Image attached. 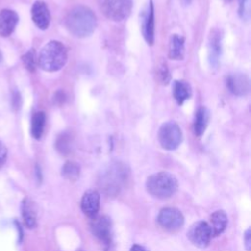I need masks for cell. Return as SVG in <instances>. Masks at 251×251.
I'll list each match as a JSON object with an SVG mask.
<instances>
[{"label": "cell", "mask_w": 251, "mask_h": 251, "mask_svg": "<svg viewBox=\"0 0 251 251\" xmlns=\"http://www.w3.org/2000/svg\"><path fill=\"white\" fill-rule=\"evenodd\" d=\"M160 145L166 150L176 149L182 141V132L180 127L175 122L163 124L158 132Z\"/></svg>", "instance_id": "6"}, {"label": "cell", "mask_w": 251, "mask_h": 251, "mask_svg": "<svg viewBox=\"0 0 251 251\" xmlns=\"http://www.w3.org/2000/svg\"><path fill=\"white\" fill-rule=\"evenodd\" d=\"M21 104H22V98H21V94L19 91H14L13 95H12V105L13 107L17 110L21 108Z\"/></svg>", "instance_id": "28"}, {"label": "cell", "mask_w": 251, "mask_h": 251, "mask_svg": "<svg viewBox=\"0 0 251 251\" xmlns=\"http://www.w3.org/2000/svg\"><path fill=\"white\" fill-rule=\"evenodd\" d=\"M23 63L25 67L26 70H28L29 72H34L36 69V54L34 49H30L28 50L23 57H22Z\"/></svg>", "instance_id": "24"}, {"label": "cell", "mask_w": 251, "mask_h": 251, "mask_svg": "<svg viewBox=\"0 0 251 251\" xmlns=\"http://www.w3.org/2000/svg\"><path fill=\"white\" fill-rule=\"evenodd\" d=\"M98 2L104 16L115 22L126 19L132 8V0H98Z\"/></svg>", "instance_id": "5"}, {"label": "cell", "mask_w": 251, "mask_h": 251, "mask_svg": "<svg viewBox=\"0 0 251 251\" xmlns=\"http://www.w3.org/2000/svg\"><path fill=\"white\" fill-rule=\"evenodd\" d=\"M244 245L247 251H250L251 249V231L250 228L246 229V231L244 232Z\"/></svg>", "instance_id": "29"}, {"label": "cell", "mask_w": 251, "mask_h": 251, "mask_svg": "<svg viewBox=\"0 0 251 251\" xmlns=\"http://www.w3.org/2000/svg\"><path fill=\"white\" fill-rule=\"evenodd\" d=\"M178 187L176 177L168 172H159L147 177V192L159 199H167L173 196Z\"/></svg>", "instance_id": "3"}, {"label": "cell", "mask_w": 251, "mask_h": 251, "mask_svg": "<svg viewBox=\"0 0 251 251\" xmlns=\"http://www.w3.org/2000/svg\"><path fill=\"white\" fill-rule=\"evenodd\" d=\"M158 76H159V80L163 83V84H167L170 80V73L169 70L166 66V64H162L158 70Z\"/></svg>", "instance_id": "26"}, {"label": "cell", "mask_w": 251, "mask_h": 251, "mask_svg": "<svg viewBox=\"0 0 251 251\" xmlns=\"http://www.w3.org/2000/svg\"><path fill=\"white\" fill-rule=\"evenodd\" d=\"M208 226L211 229L212 237H217L221 235L227 226V216L225 211L218 210L215 211L210 216V221L208 223Z\"/></svg>", "instance_id": "17"}, {"label": "cell", "mask_w": 251, "mask_h": 251, "mask_svg": "<svg viewBox=\"0 0 251 251\" xmlns=\"http://www.w3.org/2000/svg\"><path fill=\"white\" fill-rule=\"evenodd\" d=\"M209 119H210V112L206 107H200L196 111L195 117H194V124H193V129H194L195 135L201 136L205 132L209 123Z\"/></svg>", "instance_id": "18"}, {"label": "cell", "mask_w": 251, "mask_h": 251, "mask_svg": "<svg viewBox=\"0 0 251 251\" xmlns=\"http://www.w3.org/2000/svg\"><path fill=\"white\" fill-rule=\"evenodd\" d=\"M45 124H46V115L43 111L35 112L32 115L31 125H30V133L33 138L35 139L41 138L44 131Z\"/></svg>", "instance_id": "20"}, {"label": "cell", "mask_w": 251, "mask_h": 251, "mask_svg": "<svg viewBox=\"0 0 251 251\" xmlns=\"http://www.w3.org/2000/svg\"><path fill=\"white\" fill-rule=\"evenodd\" d=\"M129 251H147L143 246L139 245V244H134L131 246Z\"/></svg>", "instance_id": "31"}, {"label": "cell", "mask_w": 251, "mask_h": 251, "mask_svg": "<svg viewBox=\"0 0 251 251\" xmlns=\"http://www.w3.org/2000/svg\"><path fill=\"white\" fill-rule=\"evenodd\" d=\"M21 209L22 217L25 226L30 229L34 228L37 225V213L34 202L30 198L25 197L22 202Z\"/></svg>", "instance_id": "16"}, {"label": "cell", "mask_w": 251, "mask_h": 251, "mask_svg": "<svg viewBox=\"0 0 251 251\" xmlns=\"http://www.w3.org/2000/svg\"><path fill=\"white\" fill-rule=\"evenodd\" d=\"M54 100L56 101V103H58V101H60V102H59V104H62V103L64 102V100H65V95H64V93H63V92H61V91L57 92V93L55 94V98H54Z\"/></svg>", "instance_id": "30"}, {"label": "cell", "mask_w": 251, "mask_h": 251, "mask_svg": "<svg viewBox=\"0 0 251 251\" xmlns=\"http://www.w3.org/2000/svg\"><path fill=\"white\" fill-rule=\"evenodd\" d=\"M30 14H31L32 22L39 29L44 30L48 28L50 25L51 16L45 2L43 1L34 2L31 7Z\"/></svg>", "instance_id": "12"}, {"label": "cell", "mask_w": 251, "mask_h": 251, "mask_svg": "<svg viewBox=\"0 0 251 251\" xmlns=\"http://www.w3.org/2000/svg\"><path fill=\"white\" fill-rule=\"evenodd\" d=\"M19 22L18 14L10 9H3L0 11V36H10Z\"/></svg>", "instance_id": "14"}, {"label": "cell", "mask_w": 251, "mask_h": 251, "mask_svg": "<svg viewBox=\"0 0 251 251\" xmlns=\"http://www.w3.org/2000/svg\"><path fill=\"white\" fill-rule=\"evenodd\" d=\"M238 13L242 20H245V21L249 20V18H250V0H240Z\"/></svg>", "instance_id": "25"}, {"label": "cell", "mask_w": 251, "mask_h": 251, "mask_svg": "<svg viewBox=\"0 0 251 251\" xmlns=\"http://www.w3.org/2000/svg\"><path fill=\"white\" fill-rule=\"evenodd\" d=\"M100 208V194L95 189L86 190L80 201V209L82 213L91 220L97 217Z\"/></svg>", "instance_id": "10"}, {"label": "cell", "mask_w": 251, "mask_h": 251, "mask_svg": "<svg viewBox=\"0 0 251 251\" xmlns=\"http://www.w3.org/2000/svg\"><path fill=\"white\" fill-rule=\"evenodd\" d=\"M55 146H56V149L61 154H68L71 151V146H72L71 136L67 132L60 134L56 139Z\"/></svg>", "instance_id": "23"}, {"label": "cell", "mask_w": 251, "mask_h": 251, "mask_svg": "<svg viewBox=\"0 0 251 251\" xmlns=\"http://www.w3.org/2000/svg\"><path fill=\"white\" fill-rule=\"evenodd\" d=\"M8 157V150L4 143L0 141V169L5 165Z\"/></svg>", "instance_id": "27"}, {"label": "cell", "mask_w": 251, "mask_h": 251, "mask_svg": "<svg viewBox=\"0 0 251 251\" xmlns=\"http://www.w3.org/2000/svg\"><path fill=\"white\" fill-rule=\"evenodd\" d=\"M184 50V38L178 34L172 35L169 44V57L173 60H182Z\"/></svg>", "instance_id": "19"}, {"label": "cell", "mask_w": 251, "mask_h": 251, "mask_svg": "<svg viewBox=\"0 0 251 251\" xmlns=\"http://www.w3.org/2000/svg\"><path fill=\"white\" fill-rule=\"evenodd\" d=\"M96 24V17L92 10L82 5L73 8L65 21L69 32L79 38L89 36L94 31Z\"/></svg>", "instance_id": "1"}, {"label": "cell", "mask_w": 251, "mask_h": 251, "mask_svg": "<svg viewBox=\"0 0 251 251\" xmlns=\"http://www.w3.org/2000/svg\"><path fill=\"white\" fill-rule=\"evenodd\" d=\"M187 238L198 248H205L209 245L212 233L207 222L197 221L193 223L187 230Z\"/></svg>", "instance_id": "8"}, {"label": "cell", "mask_w": 251, "mask_h": 251, "mask_svg": "<svg viewBox=\"0 0 251 251\" xmlns=\"http://www.w3.org/2000/svg\"><path fill=\"white\" fill-rule=\"evenodd\" d=\"M141 29L142 34L149 45H153L154 43V6L152 0L149 1L148 5L146 6L145 10L142 13L141 17Z\"/></svg>", "instance_id": "11"}, {"label": "cell", "mask_w": 251, "mask_h": 251, "mask_svg": "<svg viewBox=\"0 0 251 251\" xmlns=\"http://www.w3.org/2000/svg\"><path fill=\"white\" fill-rule=\"evenodd\" d=\"M1 61H2V53L0 51V63H1Z\"/></svg>", "instance_id": "32"}, {"label": "cell", "mask_w": 251, "mask_h": 251, "mask_svg": "<svg viewBox=\"0 0 251 251\" xmlns=\"http://www.w3.org/2000/svg\"><path fill=\"white\" fill-rule=\"evenodd\" d=\"M226 87L237 96H244L249 92V79L243 74H232L226 77Z\"/></svg>", "instance_id": "13"}, {"label": "cell", "mask_w": 251, "mask_h": 251, "mask_svg": "<svg viewBox=\"0 0 251 251\" xmlns=\"http://www.w3.org/2000/svg\"><path fill=\"white\" fill-rule=\"evenodd\" d=\"M157 222L164 229L175 232L182 227L184 224V217L178 209L174 207H166L159 212Z\"/></svg>", "instance_id": "7"}, {"label": "cell", "mask_w": 251, "mask_h": 251, "mask_svg": "<svg viewBox=\"0 0 251 251\" xmlns=\"http://www.w3.org/2000/svg\"><path fill=\"white\" fill-rule=\"evenodd\" d=\"M80 168L77 163L73 161H68L64 164L62 168V176L70 181H75L79 177Z\"/></svg>", "instance_id": "22"}, {"label": "cell", "mask_w": 251, "mask_h": 251, "mask_svg": "<svg viewBox=\"0 0 251 251\" xmlns=\"http://www.w3.org/2000/svg\"><path fill=\"white\" fill-rule=\"evenodd\" d=\"M90 228L93 235L97 237L99 241L104 245L105 249H107L111 245L113 237L112 222L110 218L107 216L95 217L92 219Z\"/></svg>", "instance_id": "9"}, {"label": "cell", "mask_w": 251, "mask_h": 251, "mask_svg": "<svg viewBox=\"0 0 251 251\" xmlns=\"http://www.w3.org/2000/svg\"><path fill=\"white\" fill-rule=\"evenodd\" d=\"M128 176L127 167L120 162L111 164L102 174L100 183L109 194H117L122 185L126 181Z\"/></svg>", "instance_id": "4"}, {"label": "cell", "mask_w": 251, "mask_h": 251, "mask_svg": "<svg viewBox=\"0 0 251 251\" xmlns=\"http://www.w3.org/2000/svg\"><path fill=\"white\" fill-rule=\"evenodd\" d=\"M192 94L191 86L184 80H176L174 82V97L178 105L184 103L185 100L189 99Z\"/></svg>", "instance_id": "21"}, {"label": "cell", "mask_w": 251, "mask_h": 251, "mask_svg": "<svg viewBox=\"0 0 251 251\" xmlns=\"http://www.w3.org/2000/svg\"><path fill=\"white\" fill-rule=\"evenodd\" d=\"M68 60L66 46L57 40L46 43L39 52L37 62L39 67L46 72H57L61 70Z\"/></svg>", "instance_id": "2"}, {"label": "cell", "mask_w": 251, "mask_h": 251, "mask_svg": "<svg viewBox=\"0 0 251 251\" xmlns=\"http://www.w3.org/2000/svg\"><path fill=\"white\" fill-rule=\"evenodd\" d=\"M222 53V34L218 28H213L209 35V60L213 67H217Z\"/></svg>", "instance_id": "15"}]
</instances>
